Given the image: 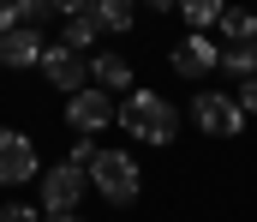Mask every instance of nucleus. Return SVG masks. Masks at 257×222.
Wrapping results in <instances>:
<instances>
[{"label":"nucleus","instance_id":"nucleus-5","mask_svg":"<svg viewBox=\"0 0 257 222\" xmlns=\"http://www.w3.org/2000/svg\"><path fill=\"white\" fill-rule=\"evenodd\" d=\"M192 126L209 132V138H239L245 132V114H239V102L227 90H197L192 96Z\"/></svg>","mask_w":257,"mask_h":222},{"label":"nucleus","instance_id":"nucleus-10","mask_svg":"<svg viewBox=\"0 0 257 222\" xmlns=\"http://www.w3.org/2000/svg\"><path fill=\"white\" fill-rule=\"evenodd\" d=\"M90 84L108 90V96H132V90H138V84H132V60L114 54V48H96V54H90Z\"/></svg>","mask_w":257,"mask_h":222},{"label":"nucleus","instance_id":"nucleus-16","mask_svg":"<svg viewBox=\"0 0 257 222\" xmlns=\"http://www.w3.org/2000/svg\"><path fill=\"white\" fill-rule=\"evenodd\" d=\"M0 222H42V204H24V198H6V204H0Z\"/></svg>","mask_w":257,"mask_h":222},{"label":"nucleus","instance_id":"nucleus-8","mask_svg":"<svg viewBox=\"0 0 257 222\" xmlns=\"http://www.w3.org/2000/svg\"><path fill=\"white\" fill-rule=\"evenodd\" d=\"M168 66H174L180 78H203V72H221V42H209V30H192V36H180V42H174Z\"/></svg>","mask_w":257,"mask_h":222},{"label":"nucleus","instance_id":"nucleus-3","mask_svg":"<svg viewBox=\"0 0 257 222\" xmlns=\"http://www.w3.org/2000/svg\"><path fill=\"white\" fill-rule=\"evenodd\" d=\"M84 192H90V174H84L78 162H48V168H42V180H36V204H42L48 216L78 210V204H84Z\"/></svg>","mask_w":257,"mask_h":222},{"label":"nucleus","instance_id":"nucleus-11","mask_svg":"<svg viewBox=\"0 0 257 222\" xmlns=\"http://www.w3.org/2000/svg\"><path fill=\"white\" fill-rule=\"evenodd\" d=\"M215 36H221V48H257V12L251 6H227Z\"/></svg>","mask_w":257,"mask_h":222},{"label":"nucleus","instance_id":"nucleus-2","mask_svg":"<svg viewBox=\"0 0 257 222\" xmlns=\"http://www.w3.org/2000/svg\"><path fill=\"white\" fill-rule=\"evenodd\" d=\"M90 186L114 204V210H126V204H138V192H144V174H138V162H132V150H102L96 144V156H90Z\"/></svg>","mask_w":257,"mask_h":222},{"label":"nucleus","instance_id":"nucleus-14","mask_svg":"<svg viewBox=\"0 0 257 222\" xmlns=\"http://www.w3.org/2000/svg\"><path fill=\"white\" fill-rule=\"evenodd\" d=\"M221 12H227V0H180V18H186L192 30H215Z\"/></svg>","mask_w":257,"mask_h":222},{"label":"nucleus","instance_id":"nucleus-18","mask_svg":"<svg viewBox=\"0 0 257 222\" xmlns=\"http://www.w3.org/2000/svg\"><path fill=\"white\" fill-rule=\"evenodd\" d=\"M233 102H239V114L251 120V114H257V78H245V84L233 90Z\"/></svg>","mask_w":257,"mask_h":222},{"label":"nucleus","instance_id":"nucleus-1","mask_svg":"<svg viewBox=\"0 0 257 222\" xmlns=\"http://www.w3.org/2000/svg\"><path fill=\"white\" fill-rule=\"evenodd\" d=\"M120 132L138 138V144H174L180 138V108L162 96V90H150V84H138L132 96H120Z\"/></svg>","mask_w":257,"mask_h":222},{"label":"nucleus","instance_id":"nucleus-15","mask_svg":"<svg viewBox=\"0 0 257 222\" xmlns=\"http://www.w3.org/2000/svg\"><path fill=\"white\" fill-rule=\"evenodd\" d=\"M221 72L227 78H257V48H221Z\"/></svg>","mask_w":257,"mask_h":222},{"label":"nucleus","instance_id":"nucleus-20","mask_svg":"<svg viewBox=\"0 0 257 222\" xmlns=\"http://www.w3.org/2000/svg\"><path fill=\"white\" fill-rule=\"evenodd\" d=\"M48 6H54V12H60V18H78V12H84V6H90V0H48Z\"/></svg>","mask_w":257,"mask_h":222},{"label":"nucleus","instance_id":"nucleus-22","mask_svg":"<svg viewBox=\"0 0 257 222\" xmlns=\"http://www.w3.org/2000/svg\"><path fill=\"white\" fill-rule=\"evenodd\" d=\"M42 222H84V216H78V210H66V216H42Z\"/></svg>","mask_w":257,"mask_h":222},{"label":"nucleus","instance_id":"nucleus-13","mask_svg":"<svg viewBox=\"0 0 257 222\" xmlns=\"http://www.w3.org/2000/svg\"><path fill=\"white\" fill-rule=\"evenodd\" d=\"M96 36H102V24H96L90 12H78V18L60 24V42L72 48V54H96Z\"/></svg>","mask_w":257,"mask_h":222},{"label":"nucleus","instance_id":"nucleus-12","mask_svg":"<svg viewBox=\"0 0 257 222\" xmlns=\"http://www.w3.org/2000/svg\"><path fill=\"white\" fill-rule=\"evenodd\" d=\"M84 12L102 24V36H126L132 24H138V0H90Z\"/></svg>","mask_w":257,"mask_h":222},{"label":"nucleus","instance_id":"nucleus-19","mask_svg":"<svg viewBox=\"0 0 257 222\" xmlns=\"http://www.w3.org/2000/svg\"><path fill=\"white\" fill-rule=\"evenodd\" d=\"M18 30V0H0V36Z\"/></svg>","mask_w":257,"mask_h":222},{"label":"nucleus","instance_id":"nucleus-17","mask_svg":"<svg viewBox=\"0 0 257 222\" xmlns=\"http://www.w3.org/2000/svg\"><path fill=\"white\" fill-rule=\"evenodd\" d=\"M42 18H54V6H48V0H18V24L42 30Z\"/></svg>","mask_w":257,"mask_h":222},{"label":"nucleus","instance_id":"nucleus-21","mask_svg":"<svg viewBox=\"0 0 257 222\" xmlns=\"http://www.w3.org/2000/svg\"><path fill=\"white\" fill-rule=\"evenodd\" d=\"M150 12H180V0H144Z\"/></svg>","mask_w":257,"mask_h":222},{"label":"nucleus","instance_id":"nucleus-7","mask_svg":"<svg viewBox=\"0 0 257 222\" xmlns=\"http://www.w3.org/2000/svg\"><path fill=\"white\" fill-rule=\"evenodd\" d=\"M42 78H48V90L78 96V90L90 84V60H84V54H72L66 42H48V48H42Z\"/></svg>","mask_w":257,"mask_h":222},{"label":"nucleus","instance_id":"nucleus-4","mask_svg":"<svg viewBox=\"0 0 257 222\" xmlns=\"http://www.w3.org/2000/svg\"><path fill=\"white\" fill-rule=\"evenodd\" d=\"M66 126H72L78 138H96V132H108V126H120V102H114L108 90H96V84H84L78 96H66Z\"/></svg>","mask_w":257,"mask_h":222},{"label":"nucleus","instance_id":"nucleus-6","mask_svg":"<svg viewBox=\"0 0 257 222\" xmlns=\"http://www.w3.org/2000/svg\"><path fill=\"white\" fill-rule=\"evenodd\" d=\"M30 180H42V156H36V144H30L24 132L0 126V186H30Z\"/></svg>","mask_w":257,"mask_h":222},{"label":"nucleus","instance_id":"nucleus-9","mask_svg":"<svg viewBox=\"0 0 257 222\" xmlns=\"http://www.w3.org/2000/svg\"><path fill=\"white\" fill-rule=\"evenodd\" d=\"M42 30H30V24H18V30H6L0 36V66L6 72H24V66H42Z\"/></svg>","mask_w":257,"mask_h":222}]
</instances>
